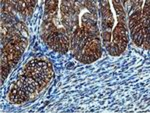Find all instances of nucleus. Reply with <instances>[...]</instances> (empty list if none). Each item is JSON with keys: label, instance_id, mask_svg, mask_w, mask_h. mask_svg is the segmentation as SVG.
Listing matches in <instances>:
<instances>
[{"label": "nucleus", "instance_id": "nucleus-10", "mask_svg": "<svg viewBox=\"0 0 150 113\" xmlns=\"http://www.w3.org/2000/svg\"><path fill=\"white\" fill-rule=\"evenodd\" d=\"M11 69V66L9 65L8 61L4 56L1 57V82L3 83V81L5 80L7 75L9 74V71Z\"/></svg>", "mask_w": 150, "mask_h": 113}, {"label": "nucleus", "instance_id": "nucleus-3", "mask_svg": "<svg viewBox=\"0 0 150 113\" xmlns=\"http://www.w3.org/2000/svg\"><path fill=\"white\" fill-rule=\"evenodd\" d=\"M112 38L113 43L116 45L119 53H122L125 50L128 43V36H127V30L125 28L124 23H118L115 26L112 32Z\"/></svg>", "mask_w": 150, "mask_h": 113}, {"label": "nucleus", "instance_id": "nucleus-13", "mask_svg": "<svg viewBox=\"0 0 150 113\" xmlns=\"http://www.w3.org/2000/svg\"><path fill=\"white\" fill-rule=\"evenodd\" d=\"M15 9L18 12H20L23 15L27 14V3H26V0H22V1H15Z\"/></svg>", "mask_w": 150, "mask_h": 113}, {"label": "nucleus", "instance_id": "nucleus-14", "mask_svg": "<svg viewBox=\"0 0 150 113\" xmlns=\"http://www.w3.org/2000/svg\"><path fill=\"white\" fill-rule=\"evenodd\" d=\"M106 47H107L108 51H109V53L111 55H119V51H118L117 47H116V45L114 44L113 42H109L106 44Z\"/></svg>", "mask_w": 150, "mask_h": 113}, {"label": "nucleus", "instance_id": "nucleus-15", "mask_svg": "<svg viewBox=\"0 0 150 113\" xmlns=\"http://www.w3.org/2000/svg\"><path fill=\"white\" fill-rule=\"evenodd\" d=\"M113 5L115 7V10H116V13H117V15H121V14L124 13V9H123V5L121 4V2L120 1H117V0H114L113 1Z\"/></svg>", "mask_w": 150, "mask_h": 113}, {"label": "nucleus", "instance_id": "nucleus-5", "mask_svg": "<svg viewBox=\"0 0 150 113\" xmlns=\"http://www.w3.org/2000/svg\"><path fill=\"white\" fill-rule=\"evenodd\" d=\"M101 15H102V27L105 29H111L114 24V19H113L112 13L109 8V4L107 1L101 2Z\"/></svg>", "mask_w": 150, "mask_h": 113}, {"label": "nucleus", "instance_id": "nucleus-8", "mask_svg": "<svg viewBox=\"0 0 150 113\" xmlns=\"http://www.w3.org/2000/svg\"><path fill=\"white\" fill-rule=\"evenodd\" d=\"M131 35L133 38V41L137 46H141L143 44V38H144V33H143V28H142L141 22H139L137 25H135L134 27L131 28Z\"/></svg>", "mask_w": 150, "mask_h": 113}, {"label": "nucleus", "instance_id": "nucleus-11", "mask_svg": "<svg viewBox=\"0 0 150 113\" xmlns=\"http://www.w3.org/2000/svg\"><path fill=\"white\" fill-rule=\"evenodd\" d=\"M140 19H141V10H137V11H134V12H132V13H130V16H129L130 29L140 22Z\"/></svg>", "mask_w": 150, "mask_h": 113}, {"label": "nucleus", "instance_id": "nucleus-18", "mask_svg": "<svg viewBox=\"0 0 150 113\" xmlns=\"http://www.w3.org/2000/svg\"><path fill=\"white\" fill-rule=\"evenodd\" d=\"M102 36H103V41L107 44V43L110 42V38H111V33L109 32V31H104V32L102 33Z\"/></svg>", "mask_w": 150, "mask_h": 113}, {"label": "nucleus", "instance_id": "nucleus-16", "mask_svg": "<svg viewBox=\"0 0 150 113\" xmlns=\"http://www.w3.org/2000/svg\"><path fill=\"white\" fill-rule=\"evenodd\" d=\"M84 5H85L87 8L89 9V11H91V13L93 14V16H96V7L95 5H94V3L93 2H91V1H85L84 2Z\"/></svg>", "mask_w": 150, "mask_h": 113}, {"label": "nucleus", "instance_id": "nucleus-9", "mask_svg": "<svg viewBox=\"0 0 150 113\" xmlns=\"http://www.w3.org/2000/svg\"><path fill=\"white\" fill-rule=\"evenodd\" d=\"M62 16H68L69 14L73 13L75 10V3L73 1H62L61 6H60Z\"/></svg>", "mask_w": 150, "mask_h": 113}, {"label": "nucleus", "instance_id": "nucleus-4", "mask_svg": "<svg viewBox=\"0 0 150 113\" xmlns=\"http://www.w3.org/2000/svg\"><path fill=\"white\" fill-rule=\"evenodd\" d=\"M15 83L17 84L21 89L25 91L28 95L33 94V93L37 92V91H40L39 84H38L37 81H35L33 78L29 77V76L25 75V74H22V75L19 76L18 80Z\"/></svg>", "mask_w": 150, "mask_h": 113}, {"label": "nucleus", "instance_id": "nucleus-17", "mask_svg": "<svg viewBox=\"0 0 150 113\" xmlns=\"http://www.w3.org/2000/svg\"><path fill=\"white\" fill-rule=\"evenodd\" d=\"M26 3H27V7H28L27 15H30L33 11V8H34L36 5V1L35 0H26Z\"/></svg>", "mask_w": 150, "mask_h": 113}, {"label": "nucleus", "instance_id": "nucleus-1", "mask_svg": "<svg viewBox=\"0 0 150 113\" xmlns=\"http://www.w3.org/2000/svg\"><path fill=\"white\" fill-rule=\"evenodd\" d=\"M23 74L37 81L39 84V89L42 90L51 81L53 71L49 63L40 59H32L25 66Z\"/></svg>", "mask_w": 150, "mask_h": 113}, {"label": "nucleus", "instance_id": "nucleus-6", "mask_svg": "<svg viewBox=\"0 0 150 113\" xmlns=\"http://www.w3.org/2000/svg\"><path fill=\"white\" fill-rule=\"evenodd\" d=\"M28 94L24 90L21 89L20 87L16 83H14L12 85L9 91V100L13 103H23L28 99Z\"/></svg>", "mask_w": 150, "mask_h": 113}, {"label": "nucleus", "instance_id": "nucleus-7", "mask_svg": "<svg viewBox=\"0 0 150 113\" xmlns=\"http://www.w3.org/2000/svg\"><path fill=\"white\" fill-rule=\"evenodd\" d=\"M45 42L48 44V46L51 47L55 51L61 52V37H60V30L57 29L56 31L52 32L46 38Z\"/></svg>", "mask_w": 150, "mask_h": 113}, {"label": "nucleus", "instance_id": "nucleus-2", "mask_svg": "<svg viewBox=\"0 0 150 113\" xmlns=\"http://www.w3.org/2000/svg\"><path fill=\"white\" fill-rule=\"evenodd\" d=\"M102 49L99 38H86L81 55L78 58L83 63H91L101 56Z\"/></svg>", "mask_w": 150, "mask_h": 113}, {"label": "nucleus", "instance_id": "nucleus-12", "mask_svg": "<svg viewBox=\"0 0 150 113\" xmlns=\"http://www.w3.org/2000/svg\"><path fill=\"white\" fill-rule=\"evenodd\" d=\"M58 7V1H49L47 0L45 2V14L46 15H53L54 13H56Z\"/></svg>", "mask_w": 150, "mask_h": 113}]
</instances>
